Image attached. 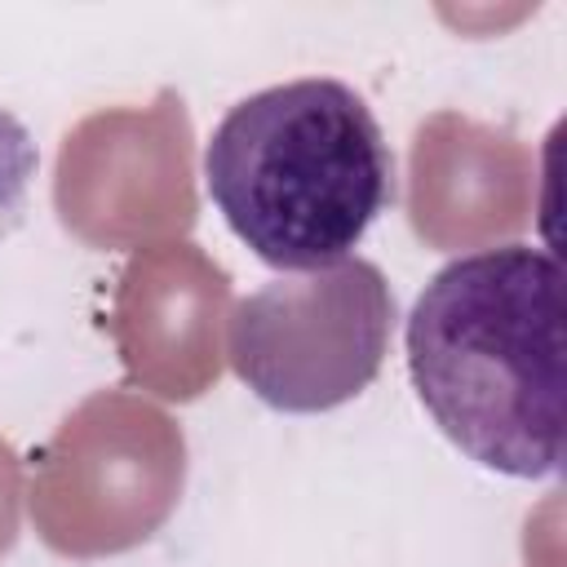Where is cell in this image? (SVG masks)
<instances>
[{
	"instance_id": "obj_7",
	"label": "cell",
	"mask_w": 567,
	"mask_h": 567,
	"mask_svg": "<svg viewBox=\"0 0 567 567\" xmlns=\"http://www.w3.org/2000/svg\"><path fill=\"white\" fill-rule=\"evenodd\" d=\"M13 496H18V465L13 452L0 447V549L13 540Z\"/></svg>"
},
{
	"instance_id": "obj_2",
	"label": "cell",
	"mask_w": 567,
	"mask_h": 567,
	"mask_svg": "<svg viewBox=\"0 0 567 567\" xmlns=\"http://www.w3.org/2000/svg\"><path fill=\"white\" fill-rule=\"evenodd\" d=\"M204 177L226 226L266 266L323 270L390 204L394 159L350 84L288 80L226 111Z\"/></svg>"
},
{
	"instance_id": "obj_3",
	"label": "cell",
	"mask_w": 567,
	"mask_h": 567,
	"mask_svg": "<svg viewBox=\"0 0 567 567\" xmlns=\"http://www.w3.org/2000/svg\"><path fill=\"white\" fill-rule=\"evenodd\" d=\"M394 297L372 261L275 279L230 315L235 377L279 412H328L354 399L385 359Z\"/></svg>"
},
{
	"instance_id": "obj_4",
	"label": "cell",
	"mask_w": 567,
	"mask_h": 567,
	"mask_svg": "<svg viewBox=\"0 0 567 567\" xmlns=\"http://www.w3.org/2000/svg\"><path fill=\"white\" fill-rule=\"evenodd\" d=\"M182 487V434L128 394L89 399L53 439L35 478L40 536L62 554H111L146 540Z\"/></svg>"
},
{
	"instance_id": "obj_1",
	"label": "cell",
	"mask_w": 567,
	"mask_h": 567,
	"mask_svg": "<svg viewBox=\"0 0 567 567\" xmlns=\"http://www.w3.org/2000/svg\"><path fill=\"white\" fill-rule=\"evenodd\" d=\"M408 372L478 465L545 478L563 461V266L536 244L447 261L408 315Z\"/></svg>"
},
{
	"instance_id": "obj_5",
	"label": "cell",
	"mask_w": 567,
	"mask_h": 567,
	"mask_svg": "<svg viewBox=\"0 0 567 567\" xmlns=\"http://www.w3.org/2000/svg\"><path fill=\"white\" fill-rule=\"evenodd\" d=\"M186 142L190 128L173 93L151 111H106L84 120L66 137L62 159L120 177L58 182L62 221L89 244H128L190 226L195 199L186 182Z\"/></svg>"
},
{
	"instance_id": "obj_6",
	"label": "cell",
	"mask_w": 567,
	"mask_h": 567,
	"mask_svg": "<svg viewBox=\"0 0 567 567\" xmlns=\"http://www.w3.org/2000/svg\"><path fill=\"white\" fill-rule=\"evenodd\" d=\"M226 275L195 248L146 252L120 292V346L137 381L164 399H190L217 377V310Z\"/></svg>"
}]
</instances>
